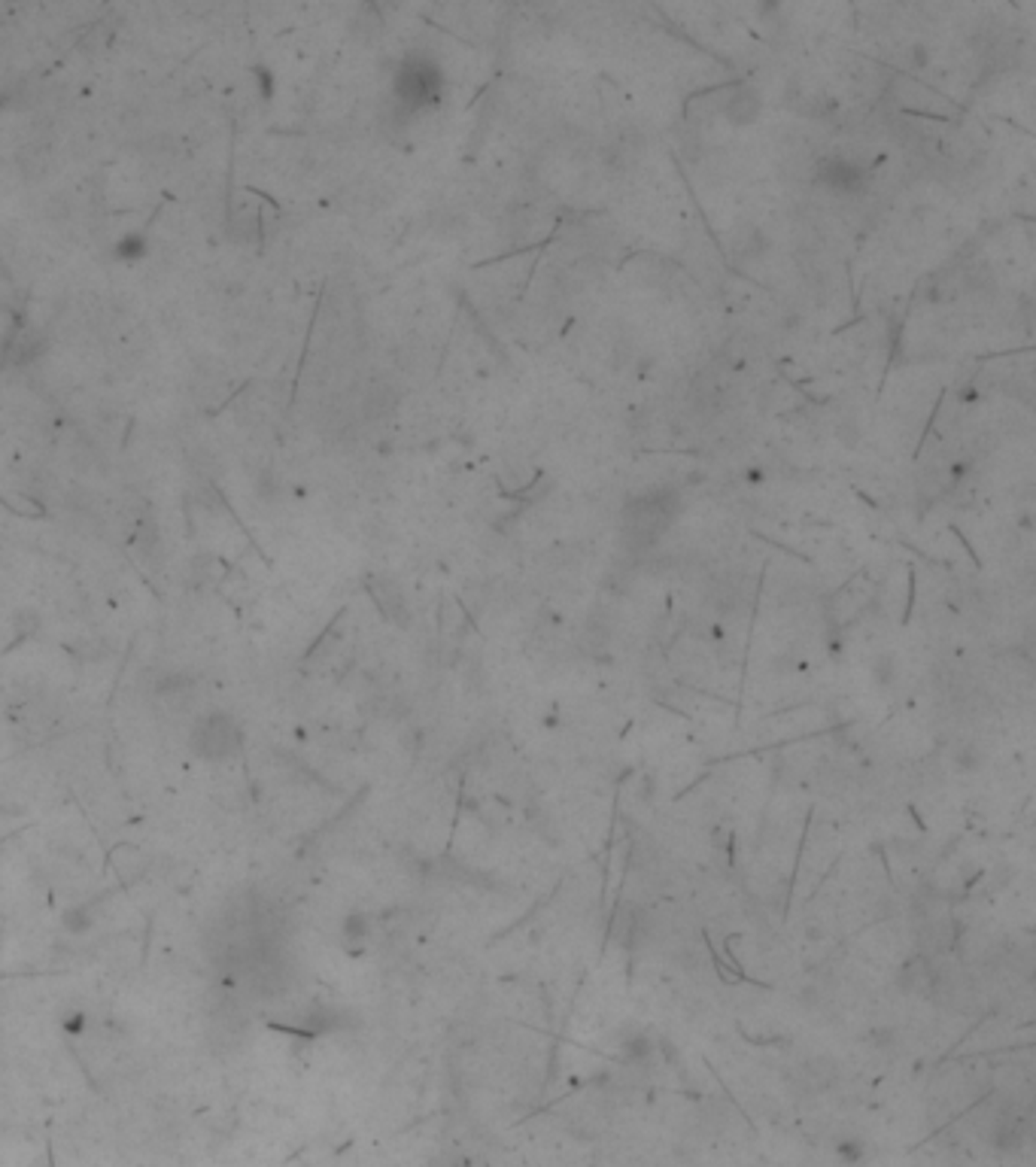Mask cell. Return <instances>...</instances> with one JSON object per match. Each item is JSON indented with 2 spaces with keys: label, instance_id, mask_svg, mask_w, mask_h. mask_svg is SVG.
<instances>
[{
  "label": "cell",
  "instance_id": "1",
  "mask_svg": "<svg viewBox=\"0 0 1036 1167\" xmlns=\"http://www.w3.org/2000/svg\"><path fill=\"white\" fill-rule=\"evenodd\" d=\"M241 736H237V726L228 721L226 715H210L204 724H201L198 736H195V745H201L204 757H226L228 751H234Z\"/></svg>",
  "mask_w": 1036,
  "mask_h": 1167
},
{
  "label": "cell",
  "instance_id": "2",
  "mask_svg": "<svg viewBox=\"0 0 1036 1167\" xmlns=\"http://www.w3.org/2000/svg\"><path fill=\"white\" fill-rule=\"evenodd\" d=\"M395 404H398V395L392 393V387H374V389H368V398H365V414L368 417H387V414H392L395 411Z\"/></svg>",
  "mask_w": 1036,
  "mask_h": 1167
},
{
  "label": "cell",
  "instance_id": "3",
  "mask_svg": "<svg viewBox=\"0 0 1036 1167\" xmlns=\"http://www.w3.org/2000/svg\"><path fill=\"white\" fill-rule=\"evenodd\" d=\"M982 764H985V757L976 751V748H961V751L955 754V766L961 772H976Z\"/></svg>",
  "mask_w": 1036,
  "mask_h": 1167
},
{
  "label": "cell",
  "instance_id": "4",
  "mask_svg": "<svg viewBox=\"0 0 1036 1167\" xmlns=\"http://www.w3.org/2000/svg\"><path fill=\"white\" fill-rule=\"evenodd\" d=\"M119 258H140L146 253V243H143V237H122L119 241Z\"/></svg>",
  "mask_w": 1036,
  "mask_h": 1167
}]
</instances>
